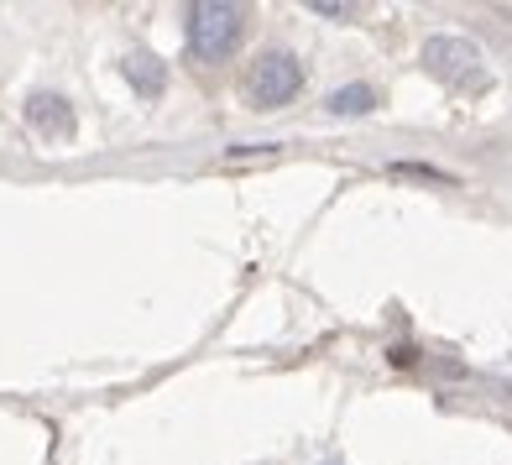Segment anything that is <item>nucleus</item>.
Masks as SVG:
<instances>
[{
    "instance_id": "obj_1",
    "label": "nucleus",
    "mask_w": 512,
    "mask_h": 465,
    "mask_svg": "<svg viewBox=\"0 0 512 465\" xmlns=\"http://www.w3.org/2000/svg\"><path fill=\"white\" fill-rule=\"evenodd\" d=\"M246 37V11L241 6H225V0H215V6H189V58L199 63H225L230 53L241 48Z\"/></svg>"
},
{
    "instance_id": "obj_2",
    "label": "nucleus",
    "mask_w": 512,
    "mask_h": 465,
    "mask_svg": "<svg viewBox=\"0 0 512 465\" xmlns=\"http://www.w3.org/2000/svg\"><path fill=\"white\" fill-rule=\"evenodd\" d=\"M298 89H304V58L288 48H272L256 58V68L246 74V100L251 110H283Z\"/></svg>"
},
{
    "instance_id": "obj_3",
    "label": "nucleus",
    "mask_w": 512,
    "mask_h": 465,
    "mask_svg": "<svg viewBox=\"0 0 512 465\" xmlns=\"http://www.w3.org/2000/svg\"><path fill=\"white\" fill-rule=\"evenodd\" d=\"M424 68L450 84V89H486V63H481V48L465 37H429L424 42Z\"/></svg>"
},
{
    "instance_id": "obj_4",
    "label": "nucleus",
    "mask_w": 512,
    "mask_h": 465,
    "mask_svg": "<svg viewBox=\"0 0 512 465\" xmlns=\"http://www.w3.org/2000/svg\"><path fill=\"white\" fill-rule=\"evenodd\" d=\"M27 126L48 142H68L74 136V110H68L63 95H32L27 100Z\"/></svg>"
},
{
    "instance_id": "obj_5",
    "label": "nucleus",
    "mask_w": 512,
    "mask_h": 465,
    "mask_svg": "<svg viewBox=\"0 0 512 465\" xmlns=\"http://www.w3.org/2000/svg\"><path fill=\"white\" fill-rule=\"evenodd\" d=\"M382 105V95L371 84H340V89H330V100H324V110L330 115H345V121H356V115H371Z\"/></svg>"
},
{
    "instance_id": "obj_6",
    "label": "nucleus",
    "mask_w": 512,
    "mask_h": 465,
    "mask_svg": "<svg viewBox=\"0 0 512 465\" xmlns=\"http://www.w3.org/2000/svg\"><path fill=\"white\" fill-rule=\"evenodd\" d=\"M126 79L142 89V95H157L162 89V63L147 58V53H136V58H126Z\"/></svg>"
}]
</instances>
